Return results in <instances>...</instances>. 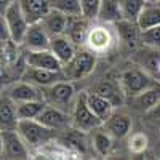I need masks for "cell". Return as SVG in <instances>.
Wrapping results in <instances>:
<instances>
[{"label":"cell","mask_w":160,"mask_h":160,"mask_svg":"<svg viewBox=\"0 0 160 160\" xmlns=\"http://www.w3.org/2000/svg\"><path fill=\"white\" fill-rule=\"evenodd\" d=\"M2 26L5 28L8 38L13 43L16 45H22V40L26 37V32L29 29V19L26 18L24 11L21 8L19 0H15L8 8H5L2 11Z\"/></svg>","instance_id":"cell-1"},{"label":"cell","mask_w":160,"mask_h":160,"mask_svg":"<svg viewBox=\"0 0 160 160\" xmlns=\"http://www.w3.org/2000/svg\"><path fill=\"white\" fill-rule=\"evenodd\" d=\"M16 130L29 148H42L55 138V130L48 128L37 118L19 120Z\"/></svg>","instance_id":"cell-2"},{"label":"cell","mask_w":160,"mask_h":160,"mask_svg":"<svg viewBox=\"0 0 160 160\" xmlns=\"http://www.w3.org/2000/svg\"><path fill=\"white\" fill-rule=\"evenodd\" d=\"M72 123L75 128L82 130V131H91V130H98L102 127V122L99 117L91 111L90 104H88V93L87 91H80L75 101H74V108H72Z\"/></svg>","instance_id":"cell-3"},{"label":"cell","mask_w":160,"mask_h":160,"mask_svg":"<svg viewBox=\"0 0 160 160\" xmlns=\"http://www.w3.org/2000/svg\"><path fill=\"white\" fill-rule=\"evenodd\" d=\"M45 101L50 106H55L62 111H72L74 101H75V88L71 80H59V82L53 83L45 88L43 91Z\"/></svg>","instance_id":"cell-4"},{"label":"cell","mask_w":160,"mask_h":160,"mask_svg":"<svg viewBox=\"0 0 160 160\" xmlns=\"http://www.w3.org/2000/svg\"><path fill=\"white\" fill-rule=\"evenodd\" d=\"M95 66H96V53H93L91 50H80V51L77 50L74 58L68 64H64L62 72L66 78L74 82V80H80L90 75L95 69Z\"/></svg>","instance_id":"cell-5"},{"label":"cell","mask_w":160,"mask_h":160,"mask_svg":"<svg viewBox=\"0 0 160 160\" xmlns=\"http://www.w3.org/2000/svg\"><path fill=\"white\" fill-rule=\"evenodd\" d=\"M120 83H122V88L125 91V95L133 98L139 95L141 91L148 90L149 87L155 85L154 80L142 72L141 69H127L123 74H122V78H120Z\"/></svg>","instance_id":"cell-6"},{"label":"cell","mask_w":160,"mask_h":160,"mask_svg":"<svg viewBox=\"0 0 160 160\" xmlns=\"http://www.w3.org/2000/svg\"><path fill=\"white\" fill-rule=\"evenodd\" d=\"M28 148L18 130H2V158H28Z\"/></svg>","instance_id":"cell-7"},{"label":"cell","mask_w":160,"mask_h":160,"mask_svg":"<svg viewBox=\"0 0 160 160\" xmlns=\"http://www.w3.org/2000/svg\"><path fill=\"white\" fill-rule=\"evenodd\" d=\"M108 22L90 26L88 37H87V48L93 53H106L114 43V35L112 31L106 26Z\"/></svg>","instance_id":"cell-8"},{"label":"cell","mask_w":160,"mask_h":160,"mask_svg":"<svg viewBox=\"0 0 160 160\" xmlns=\"http://www.w3.org/2000/svg\"><path fill=\"white\" fill-rule=\"evenodd\" d=\"M22 80L31 82L37 87L47 88L53 83L59 82V80H68L64 77L62 71H50V69H42V68H32V66H26L22 72Z\"/></svg>","instance_id":"cell-9"},{"label":"cell","mask_w":160,"mask_h":160,"mask_svg":"<svg viewBox=\"0 0 160 160\" xmlns=\"http://www.w3.org/2000/svg\"><path fill=\"white\" fill-rule=\"evenodd\" d=\"M26 66L50 69V71H62L64 68L62 62L50 48L48 50H28V53H26Z\"/></svg>","instance_id":"cell-10"},{"label":"cell","mask_w":160,"mask_h":160,"mask_svg":"<svg viewBox=\"0 0 160 160\" xmlns=\"http://www.w3.org/2000/svg\"><path fill=\"white\" fill-rule=\"evenodd\" d=\"M7 95L15 101L16 104L19 102H28V101H38V99H45L43 93H40L37 90V85L31 83V82H26V80L21 78V82L13 83L8 90H7Z\"/></svg>","instance_id":"cell-11"},{"label":"cell","mask_w":160,"mask_h":160,"mask_svg":"<svg viewBox=\"0 0 160 160\" xmlns=\"http://www.w3.org/2000/svg\"><path fill=\"white\" fill-rule=\"evenodd\" d=\"M50 34L45 31L42 22H32L29 26L26 37L22 40V45L26 50H48L50 48Z\"/></svg>","instance_id":"cell-12"},{"label":"cell","mask_w":160,"mask_h":160,"mask_svg":"<svg viewBox=\"0 0 160 160\" xmlns=\"http://www.w3.org/2000/svg\"><path fill=\"white\" fill-rule=\"evenodd\" d=\"M50 50L58 56V59L64 66V64H68L77 53V45L69 38L68 34H61V35H53L50 38Z\"/></svg>","instance_id":"cell-13"},{"label":"cell","mask_w":160,"mask_h":160,"mask_svg":"<svg viewBox=\"0 0 160 160\" xmlns=\"http://www.w3.org/2000/svg\"><path fill=\"white\" fill-rule=\"evenodd\" d=\"M38 122H42L43 125H47L48 128H53V130H61L64 127H68L69 123V115L66 111L59 109V108H55V106H50L47 104L45 109L40 112V115L37 117Z\"/></svg>","instance_id":"cell-14"},{"label":"cell","mask_w":160,"mask_h":160,"mask_svg":"<svg viewBox=\"0 0 160 160\" xmlns=\"http://www.w3.org/2000/svg\"><path fill=\"white\" fill-rule=\"evenodd\" d=\"M40 22H42V26L45 28V31L50 34V37L61 35V34H66L68 22H69V16H66L64 13H61L56 8H51L47 15L42 18Z\"/></svg>","instance_id":"cell-15"},{"label":"cell","mask_w":160,"mask_h":160,"mask_svg":"<svg viewBox=\"0 0 160 160\" xmlns=\"http://www.w3.org/2000/svg\"><path fill=\"white\" fill-rule=\"evenodd\" d=\"M21 8L29 22H38L53 8V0H19Z\"/></svg>","instance_id":"cell-16"},{"label":"cell","mask_w":160,"mask_h":160,"mask_svg":"<svg viewBox=\"0 0 160 160\" xmlns=\"http://www.w3.org/2000/svg\"><path fill=\"white\" fill-rule=\"evenodd\" d=\"M102 128L115 139L125 138L131 130V118L127 114H112L102 123Z\"/></svg>","instance_id":"cell-17"},{"label":"cell","mask_w":160,"mask_h":160,"mask_svg":"<svg viewBox=\"0 0 160 160\" xmlns=\"http://www.w3.org/2000/svg\"><path fill=\"white\" fill-rule=\"evenodd\" d=\"M160 101V83H155L152 87H149L148 90L141 91L139 95L131 98V104L136 111L141 112H149L154 106Z\"/></svg>","instance_id":"cell-18"},{"label":"cell","mask_w":160,"mask_h":160,"mask_svg":"<svg viewBox=\"0 0 160 160\" xmlns=\"http://www.w3.org/2000/svg\"><path fill=\"white\" fill-rule=\"evenodd\" d=\"M85 16H74L69 18L68 22V29H66V34L69 35V38L78 47V45H83L87 43V37H88V31H90V26Z\"/></svg>","instance_id":"cell-19"},{"label":"cell","mask_w":160,"mask_h":160,"mask_svg":"<svg viewBox=\"0 0 160 160\" xmlns=\"http://www.w3.org/2000/svg\"><path fill=\"white\" fill-rule=\"evenodd\" d=\"M95 93H98V95H101L106 99H109L114 104V108L115 106H122L125 102V96H127L122 88V83L112 82V80H102L96 87Z\"/></svg>","instance_id":"cell-20"},{"label":"cell","mask_w":160,"mask_h":160,"mask_svg":"<svg viewBox=\"0 0 160 160\" xmlns=\"http://www.w3.org/2000/svg\"><path fill=\"white\" fill-rule=\"evenodd\" d=\"M16 102L13 101L8 95L2 96V108H0V118H2V130H16L18 128V111Z\"/></svg>","instance_id":"cell-21"},{"label":"cell","mask_w":160,"mask_h":160,"mask_svg":"<svg viewBox=\"0 0 160 160\" xmlns=\"http://www.w3.org/2000/svg\"><path fill=\"white\" fill-rule=\"evenodd\" d=\"M98 19L101 22H108V24H115L117 21L123 19L120 0H102L99 7V13H98Z\"/></svg>","instance_id":"cell-22"},{"label":"cell","mask_w":160,"mask_h":160,"mask_svg":"<svg viewBox=\"0 0 160 160\" xmlns=\"http://www.w3.org/2000/svg\"><path fill=\"white\" fill-rule=\"evenodd\" d=\"M88 104H90L91 111L99 117L102 123L114 114V104L109 99L98 95V93H88Z\"/></svg>","instance_id":"cell-23"},{"label":"cell","mask_w":160,"mask_h":160,"mask_svg":"<svg viewBox=\"0 0 160 160\" xmlns=\"http://www.w3.org/2000/svg\"><path fill=\"white\" fill-rule=\"evenodd\" d=\"M115 29L118 37L127 43H133L138 38H141V29L138 26V21H130V19H120L115 22Z\"/></svg>","instance_id":"cell-24"},{"label":"cell","mask_w":160,"mask_h":160,"mask_svg":"<svg viewBox=\"0 0 160 160\" xmlns=\"http://www.w3.org/2000/svg\"><path fill=\"white\" fill-rule=\"evenodd\" d=\"M148 3H146V7L142 8L141 15L138 18V26L141 31L160 24V3L158 5H148Z\"/></svg>","instance_id":"cell-25"},{"label":"cell","mask_w":160,"mask_h":160,"mask_svg":"<svg viewBox=\"0 0 160 160\" xmlns=\"http://www.w3.org/2000/svg\"><path fill=\"white\" fill-rule=\"evenodd\" d=\"M47 101L45 99H38V101H28V102H19L16 104V111H18V117L19 120H26V118H37L45 109Z\"/></svg>","instance_id":"cell-26"},{"label":"cell","mask_w":160,"mask_h":160,"mask_svg":"<svg viewBox=\"0 0 160 160\" xmlns=\"http://www.w3.org/2000/svg\"><path fill=\"white\" fill-rule=\"evenodd\" d=\"M146 3H148V0H120V8H122L123 19L138 21Z\"/></svg>","instance_id":"cell-27"},{"label":"cell","mask_w":160,"mask_h":160,"mask_svg":"<svg viewBox=\"0 0 160 160\" xmlns=\"http://www.w3.org/2000/svg\"><path fill=\"white\" fill-rule=\"evenodd\" d=\"M53 8L59 10L66 16H83V10L80 0H53Z\"/></svg>","instance_id":"cell-28"},{"label":"cell","mask_w":160,"mask_h":160,"mask_svg":"<svg viewBox=\"0 0 160 160\" xmlns=\"http://www.w3.org/2000/svg\"><path fill=\"white\" fill-rule=\"evenodd\" d=\"M93 148H95V151L99 155L106 157L112 149V136L106 130L96 131L95 135H93Z\"/></svg>","instance_id":"cell-29"},{"label":"cell","mask_w":160,"mask_h":160,"mask_svg":"<svg viewBox=\"0 0 160 160\" xmlns=\"http://www.w3.org/2000/svg\"><path fill=\"white\" fill-rule=\"evenodd\" d=\"M141 42L148 48H160V24L141 31Z\"/></svg>","instance_id":"cell-30"},{"label":"cell","mask_w":160,"mask_h":160,"mask_svg":"<svg viewBox=\"0 0 160 160\" xmlns=\"http://www.w3.org/2000/svg\"><path fill=\"white\" fill-rule=\"evenodd\" d=\"M83 133L85 131H82V130H78V128H75V130H72L68 136H66V144L69 146V148H72V149H75V151H78V152H85V138H83Z\"/></svg>","instance_id":"cell-31"},{"label":"cell","mask_w":160,"mask_h":160,"mask_svg":"<svg viewBox=\"0 0 160 160\" xmlns=\"http://www.w3.org/2000/svg\"><path fill=\"white\" fill-rule=\"evenodd\" d=\"M148 148V136L144 135V133H135V135H131L130 141H128V149L135 154H141L146 151Z\"/></svg>","instance_id":"cell-32"},{"label":"cell","mask_w":160,"mask_h":160,"mask_svg":"<svg viewBox=\"0 0 160 160\" xmlns=\"http://www.w3.org/2000/svg\"><path fill=\"white\" fill-rule=\"evenodd\" d=\"M102 0H80L82 3V10H83V16L87 19H98V13H99V7H101Z\"/></svg>","instance_id":"cell-33"},{"label":"cell","mask_w":160,"mask_h":160,"mask_svg":"<svg viewBox=\"0 0 160 160\" xmlns=\"http://www.w3.org/2000/svg\"><path fill=\"white\" fill-rule=\"evenodd\" d=\"M146 115H149L151 118H160V101L154 106L149 112H146Z\"/></svg>","instance_id":"cell-34"},{"label":"cell","mask_w":160,"mask_h":160,"mask_svg":"<svg viewBox=\"0 0 160 160\" xmlns=\"http://www.w3.org/2000/svg\"><path fill=\"white\" fill-rule=\"evenodd\" d=\"M13 2H15V0H0V7H2V11H3L5 8H8Z\"/></svg>","instance_id":"cell-35"},{"label":"cell","mask_w":160,"mask_h":160,"mask_svg":"<svg viewBox=\"0 0 160 160\" xmlns=\"http://www.w3.org/2000/svg\"><path fill=\"white\" fill-rule=\"evenodd\" d=\"M157 72H158V75H160V61H158V68H157Z\"/></svg>","instance_id":"cell-36"},{"label":"cell","mask_w":160,"mask_h":160,"mask_svg":"<svg viewBox=\"0 0 160 160\" xmlns=\"http://www.w3.org/2000/svg\"><path fill=\"white\" fill-rule=\"evenodd\" d=\"M152 2H157V0H152Z\"/></svg>","instance_id":"cell-37"},{"label":"cell","mask_w":160,"mask_h":160,"mask_svg":"<svg viewBox=\"0 0 160 160\" xmlns=\"http://www.w3.org/2000/svg\"><path fill=\"white\" fill-rule=\"evenodd\" d=\"M148 2H152V0H148Z\"/></svg>","instance_id":"cell-38"},{"label":"cell","mask_w":160,"mask_h":160,"mask_svg":"<svg viewBox=\"0 0 160 160\" xmlns=\"http://www.w3.org/2000/svg\"><path fill=\"white\" fill-rule=\"evenodd\" d=\"M158 3H160V0H158Z\"/></svg>","instance_id":"cell-39"}]
</instances>
